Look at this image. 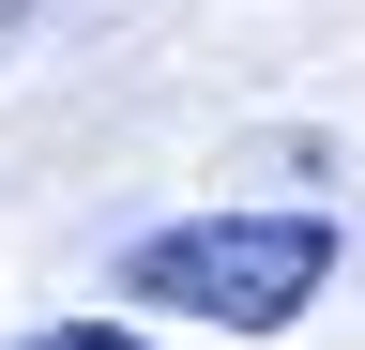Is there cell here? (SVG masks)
<instances>
[{"mask_svg": "<svg viewBox=\"0 0 365 350\" xmlns=\"http://www.w3.org/2000/svg\"><path fill=\"white\" fill-rule=\"evenodd\" d=\"M16 350H168V335H137V320H46V335H16Z\"/></svg>", "mask_w": 365, "mask_h": 350, "instance_id": "obj_2", "label": "cell"}, {"mask_svg": "<svg viewBox=\"0 0 365 350\" xmlns=\"http://www.w3.org/2000/svg\"><path fill=\"white\" fill-rule=\"evenodd\" d=\"M319 289H335V213H182L122 244V304H168L213 335H289Z\"/></svg>", "mask_w": 365, "mask_h": 350, "instance_id": "obj_1", "label": "cell"}]
</instances>
